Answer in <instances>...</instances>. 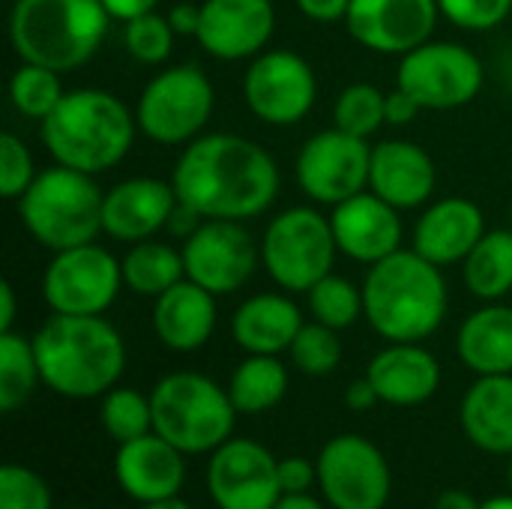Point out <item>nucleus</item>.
Listing matches in <instances>:
<instances>
[{"instance_id":"34","label":"nucleus","mask_w":512,"mask_h":509,"mask_svg":"<svg viewBox=\"0 0 512 509\" xmlns=\"http://www.w3.org/2000/svg\"><path fill=\"white\" fill-rule=\"evenodd\" d=\"M66 96V87L60 81V72L39 66V63H18V69L9 78V102L12 108L27 117L42 123Z\"/></svg>"},{"instance_id":"20","label":"nucleus","mask_w":512,"mask_h":509,"mask_svg":"<svg viewBox=\"0 0 512 509\" xmlns=\"http://www.w3.org/2000/svg\"><path fill=\"white\" fill-rule=\"evenodd\" d=\"M171 180L162 177H126L105 192L102 234L117 243H141L168 228L177 207Z\"/></svg>"},{"instance_id":"5","label":"nucleus","mask_w":512,"mask_h":509,"mask_svg":"<svg viewBox=\"0 0 512 509\" xmlns=\"http://www.w3.org/2000/svg\"><path fill=\"white\" fill-rule=\"evenodd\" d=\"M111 21L102 0H15L9 45L18 60L66 75L99 54Z\"/></svg>"},{"instance_id":"25","label":"nucleus","mask_w":512,"mask_h":509,"mask_svg":"<svg viewBox=\"0 0 512 509\" xmlns=\"http://www.w3.org/2000/svg\"><path fill=\"white\" fill-rule=\"evenodd\" d=\"M216 300H219L216 294L195 285L192 279L177 282L174 288H168L162 297L153 300L150 321L156 339L177 354H192L204 348L216 333V321H219Z\"/></svg>"},{"instance_id":"53","label":"nucleus","mask_w":512,"mask_h":509,"mask_svg":"<svg viewBox=\"0 0 512 509\" xmlns=\"http://www.w3.org/2000/svg\"><path fill=\"white\" fill-rule=\"evenodd\" d=\"M480 509H512V495H501V498H489L483 501Z\"/></svg>"},{"instance_id":"55","label":"nucleus","mask_w":512,"mask_h":509,"mask_svg":"<svg viewBox=\"0 0 512 509\" xmlns=\"http://www.w3.org/2000/svg\"><path fill=\"white\" fill-rule=\"evenodd\" d=\"M510 228H512V204H510Z\"/></svg>"},{"instance_id":"46","label":"nucleus","mask_w":512,"mask_h":509,"mask_svg":"<svg viewBox=\"0 0 512 509\" xmlns=\"http://www.w3.org/2000/svg\"><path fill=\"white\" fill-rule=\"evenodd\" d=\"M378 402H381V396H378V390H375V384H372L369 378H357V381H351L348 390H345V405H348L351 411H357V414L372 411Z\"/></svg>"},{"instance_id":"33","label":"nucleus","mask_w":512,"mask_h":509,"mask_svg":"<svg viewBox=\"0 0 512 509\" xmlns=\"http://www.w3.org/2000/svg\"><path fill=\"white\" fill-rule=\"evenodd\" d=\"M306 306L312 321L342 333L363 318V288L333 270L306 291Z\"/></svg>"},{"instance_id":"17","label":"nucleus","mask_w":512,"mask_h":509,"mask_svg":"<svg viewBox=\"0 0 512 509\" xmlns=\"http://www.w3.org/2000/svg\"><path fill=\"white\" fill-rule=\"evenodd\" d=\"M438 21V0H351L345 30L366 51L402 57L429 42Z\"/></svg>"},{"instance_id":"28","label":"nucleus","mask_w":512,"mask_h":509,"mask_svg":"<svg viewBox=\"0 0 512 509\" xmlns=\"http://www.w3.org/2000/svg\"><path fill=\"white\" fill-rule=\"evenodd\" d=\"M456 351L474 375H512V306L498 300L471 312L459 327Z\"/></svg>"},{"instance_id":"10","label":"nucleus","mask_w":512,"mask_h":509,"mask_svg":"<svg viewBox=\"0 0 512 509\" xmlns=\"http://www.w3.org/2000/svg\"><path fill=\"white\" fill-rule=\"evenodd\" d=\"M486 84V66L462 42L429 39L399 57L396 87L420 102L423 111H456L471 105Z\"/></svg>"},{"instance_id":"31","label":"nucleus","mask_w":512,"mask_h":509,"mask_svg":"<svg viewBox=\"0 0 512 509\" xmlns=\"http://www.w3.org/2000/svg\"><path fill=\"white\" fill-rule=\"evenodd\" d=\"M288 393V369L273 354H246V360L231 372L228 396L237 414L273 411Z\"/></svg>"},{"instance_id":"16","label":"nucleus","mask_w":512,"mask_h":509,"mask_svg":"<svg viewBox=\"0 0 512 509\" xmlns=\"http://www.w3.org/2000/svg\"><path fill=\"white\" fill-rule=\"evenodd\" d=\"M207 492L219 509H273L282 498L279 459L252 438H228L210 453Z\"/></svg>"},{"instance_id":"39","label":"nucleus","mask_w":512,"mask_h":509,"mask_svg":"<svg viewBox=\"0 0 512 509\" xmlns=\"http://www.w3.org/2000/svg\"><path fill=\"white\" fill-rule=\"evenodd\" d=\"M39 168L33 162L30 147L15 135V132H3L0 135V195L6 201H18L27 186L36 180Z\"/></svg>"},{"instance_id":"35","label":"nucleus","mask_w":512,"mask_h":509,"mask_svg":"<svg viewBox=\"0 0 512 509\" xmlns=\"http://www.w3.org/2000/svg\"><path fill=\"white\" fill-rule=\"evenodd\" d=\"M387 123V93L369 81L348 84L333 102V126L357 138L375 135Z\"/></svg>"},{"instance_id":"40","label":"nucleus","mask_w":512,"mask_h":509,"mask_svg":"<svg viewBox=\"0 0 512 509\" xmlns=\"http://www.w3.org/2000/svg\"><path fill=\"white\" fill-rule=\"evenodd\" d=\"M0 509H51V489L36 471L9 462L0 468Z\"/></svg>"},{"instance_id":"13","label":"nucleus","mask_w":512,"mask_h":509,"mask_svg":"<svg viewBox=\"0 0 512 509\" xmlns=\"http://www.w3.org/2000/svg\"><path fill=\"white\" fill-rule=\"evenodd\" d=\"M369 165V138H357L333 126L303 141L294 162V177L312 204L336 207L369 189Z\"/></svg>"},{"instance_id":"24","label":"nucleus","mask_w":512,"mask_h":509,"mask_svg":"<svg viewBox=\"0 0 512 509\" xmlns=\"http://www.w3.org/2000/svg\"><path fill=\"white\" fill-rule=\"evenodd\" d=\"M384 405L417 408L426 405L441 387V363L423 342H387L366 369Z\"/></svg>"},{"instance_id":"29","label":"nucleus","mask_w":512,"mask_h":509,"mask_svg":"<svg viewBox=\"0 0 512 509\" xmlns=\"http://www.w3.org/2000/svg\"><path fill=\"white\" fill-rule=\"evenodd\" d=\"M120 267H123V288L132 291L135 297H150V300L162 297L168 288L186 279L183 249L156 237L132 243L120 258Z\"/></svg>"},{"instance_id":"26","label":"nucleus","mask_w":512,"mask_h":509,"mask_svg":"<svg viewBox=\"0 0 512 509\" xmlns=\"http://www.w3.org/2000/svg\"><path fill=\"white\" fill-rule=\"evenodd\" d=\"M303 312L288 291L246 297L231 315V339L246 354H285L303 327Z\"/></svg>"},{"instance_id":"50","label":"nucleus","mask_w":512,"mask_h":509,"mask_svg":"<svg viewBox=\"0 0 512 509\" xmlns=\"http://www.w3.org/2000/svg\"><path fill=\"white\" fill-rule=\"evenodd\" d=\"M435 509H480V504H477V498H474L471 492H465V489H447V492L438 495Z\"/></svg>"},{"instance_id":"15","label":"nucleus","mask_w":512,"mask_h":509,"mask_svg":"<svg viewBox=\"0 0 512 509\" xmlns=\"http://www.w3.org/2000/svg\"><path fill=\"white\" fill-rule=\"evenodd\" d=\"M318 486L333 509H384L390 501V465L360 435H339L318 456Z\"/></svg>"},{"instance_id":"27","label":"nucleus","mask_w":512,"mask_h":509,"mask_svg":"<svg viewBox=\"0 0 512 509\" xmlns=\"http://www.w3.org/2000/svg\"><path fill=\"white\" fill-rule=\"evenodd\" d=\"M462 429L489 456H512V375H477L462 399Z\"/></svg>"},{"instance_id":"43","label":"nucleus","mask_w":512,"mask_h":509,"mask_svg":"<svg viewBox=\"0 0 512 509\" xmlns=\"http://www.w3.org/2000/svg\"><path fill=\"white\" fill-rule=\"evenodd\" d=\"M165 15H168V24L174 27V33L180 39H195L198 36V27H201V3L180 0Z\"/></svg>"},{"instance_id":"23","label":"nucleus","mask_w":512,"mask_h":509,"mask_svg":"<svg viewBox=\"0 0 512 509\" xmlns=\"http://www.w3.org/2000/svg\"><path fill=\"white\" fill-rule=\"evenodd\" d=\"M183 456L186 453H180L162 435L147 432L135 441L117 444L114 477H117L120 489L138 504L177 498L183 489V480H186Z\"/></svg>"},{"instance_id":"52","label":"nucleus","mask_w":512,"mask_h":509,"mask_svg":"<svg viewBox=\"0 0 512 509\" xmlns=\"http://www.w3.org/2000/svg\"><path fill=\"white\" fill-rule=\"evenodd\" d=\"M138 509H192L180 498H165V501H153V504H141Z\"/></svg>"},{"instance_id":"6","label":"nucleus","mask_w":512,"mask_h":509,"mask_svg":"<svg viewBox=\"0 0 512 509\" xmlns=\"http://www.w3.org/2000/svg\"><path fill=\"white\" fill-rule=\"evenodd\" d=\"M102 201L105 192L93 174L54 162L39 168L36 180L15 201V207L24 231L42 249L60 252L96 243L102 234Z\"/></svg>"},{"instance_id":"7","label":"nucleus","mask_w":512,"mask_h":509,"mask_svg":"<svg viewBox=\"0 0 512 509\" xmlns=\"http://www.w3.org/2000/svg\"><path fill=\"white\" fill-rule=\"evenodd\" d=\"M153 432L186 456H204L222 447L237 420L228 387L201 372H171L150 393Z\"/></svg>"},{"instance_id":"22","label":"nucleus","mask_w":512,"mask_h":509,"mask_svg":"<svg viewBox=\"0 0 512 509\" xmlns=\"http://www.w3.org/2000/svg\"><path fill=\"white\" fill-rule=\"evenodd\" d=\"M438 186V165L426 147L408 138L372 144L369 189L396 210L426 207Z\"/></svg>"},{"instance_id":"3","label":"nucleus","mask_w":512,"mask_h":509,"mask_svg":"<svg viewBox=\"0 0 512 509\" xmlns=\"http://www.w3.org/2000/svg\"><path fill=\"white\" fill-rule=\"evenodd\" d=\"M363 318L384 342H426L450 309L444 267L414 249L372 264L363 279Z\"/></svg>"},{"instance_id":"1","label":"nucleus","mask_w":512,"mask_h":509,"mask_svg":"<svg viewBox=\"0 0 512 509\" xmlns=\"http://www.w3.org/2000/svg\"><path fill=\"white\" fill-rule=\"evenodd\" d=\"M171 186L201 219L249 222L273 207L282 174L258 141L234 132H204L180 150Z\"/></svg>"},{"instance_id":"11","label":"nucleus","mask_w":512,"mask_h":509,"mask_svg":"<svg viewBox=\"0 0 512 509\" xmlns=\"http://www.w3.org/2000/svg\"><path fill=\"white\" fill-rule=\"evenodd\" d=\"M123 288V267L99 243L51 252L42 270V300L57 315H105Z\"/></svg>"},{"instance_id":"32","label":"nucleus","mask_w":512,"mask_h":509,"mask_svg":"<svg viewBox=\"0 0 512 509\" xmlns=\"http://www.w3.org/2000/svg\"><path fill=\"white\" fill-rule=\"evenodd\" d=\"M42 384L33 339L9 330L0 333V411L12 414L24 408L33 390Z\"/></svg>"},{"instance_id":"54","label":"nucleus","mask_w":512,"mask_h":509,"mask_svg":"<svg viewBox=\"0 0 512 509\" xmlns=\"http://www.w3.org/2000/svg\"><path fill=\"white\" fill-rule=\"evenodd\" d=\"M507 483H510V495H512V456H510V471H507Z\"/></svg>"},{"instance_id":"48","label":"nucleus","mask_w":512,"mask_h":509,"mask_svg":"<svg viewBox=\"0 0 512 509\" xmlns=\"http://www.w3.org/2000/svg\"><path fill=\"white\" fill-rule=\"evenodd\" d=\"M162 0H102V6L108 9V15L114 21H129V18H138L144 12H153L159 9Z\"/></svg>"},{"instance_id":"12","label":"nucleus","mask_w":512,"mask_h":509,"mask_svg":"<svg viewBox=\"0 0 512 509\" xmlns=\"http://www.w3.org/2000/svg\"><path fill=\"white\" fill-rule=\"evenodd\" d=\"M243 99L252 117L273 129L297 126L318 99V75L312 63L288 48H267L249 60L243 75Z\"/></svg>"},{"instance_id":"14","label":"nucleus","mask_w":512,"mask_h":509,"mask_svg":"<svg viewBox=\"0 0 512 509\" xmlns=\"http://www.w3.org/2000/svg\"><path fill=\"white\" fill-rule=\"evenodd\" d=\"M186 279L216 297L240 291L261 267V243L249 234L246 222L204 219L183 243Z\"/></svg>"},{"instance_id":"41","label":"nucleus","mask_w":512,"mask_h":509,"mask_svg":"<svg viewBox=\"0 0 512 509\" xmlns=\"http://www.w3.org/2000/svg\"><path fill=\"white\" fill-rule=\"evenodd\" d=\"M441 18L468 33H489L512 12V0H438Z\"/></svg>"},{"instance_id":"19","label":"nucleus","mask_w":512,"mask_h":509,"mask_svg":"<svg viewBox=\"0 0 512 509\" xmlns=\"http://www.w3.org/2000/svg\"><path fill=\"white\" fill-rule=\"evenodd\" d=\"M330 225H333L339 255L366 267L405 249L402 246L405 243L402 210L378 198L372 189L330 207Z\"/></svg>"},{"instance_id":"18","label":"nucleus","mask_w":512,"mask_h":509,"mask_svg":"<svg viewBox=\"0 0 512 509\" xmlns=\"http://www.w3.org/2000/svg\"><path fill=\"white\" fill-rule=\"evenodd\" d=\"M273 33V0H201V27L195 42L213 60H252L267 51Z\"/></svg>"},{"instance_id":"44","label":"nucleus","mask_w":512,"mask_h":509,"mask_svg":"<svg viewBox=\"0 0 512 509\" xmlns=\"http://www.w3.org/2000/svg\"><path fill=\"white\" fill-rule=\"evenodd\" d=\"M423 114L420 102L414 96H408L402 87H393L387 93V126H408Z\"/></svg>"},{"instance_id":"21","label":"nucleus","mask_w":512,"mask_h":509,"mask_svg":"<svg viewBox=\"0 0 512 509\" xmlns=\"http://www.w3.org/2000/svg\"><path fill=\"white\" fill-rule=\"evenodd\" d=\"M486 231V213L480 204L462 195H450L423 207L411 231V249L438 267H453L471 255Z\"/></svg>"},{"instance_id":"45","label":"nucleus","mask_w":512,"mask_h":509,"mask_svg":"<svg viewBox=\"0 0 512 509\" xmlns=\"http://www.w3.org/2000/svg\"><path fill=\"white\" fill-rule=\"evenodd\" d=\"M294 3H297V9H300L309 21H318V24L345 21L348 6H351V0H294Z\"/></svg>"},{"instance_id":"38","label":"nucleus","mask_w":512,"mask_h":509,"mask_svg":"<svg viewBox=\"0 0 512 509\" xmlns=\"http://www.w3.org/2000/svg\"><path fill=\"white\" fill-rule=\"evenodd\" d=\"M291 363L309 378H327L342 363V339L339 330L324 327L318 321H306L297 339L288 348Z\"/></svg>"},{"instance_id":"8","label":"nucleus","mask_w":512,"mask_h":509,"mask_svg":"<svg viewBox=\"0 0 512 509\" xmlns=\"http://www.w3.org/2000/svg\"><path fill=\"white\" fill-rule=\"evenodd\" d=\"M216 111V87L195 63L162 66L138 93V132L162 147H186L201 138Z\"/></svg>"},{"instance_id":"2","label":"nucleus","mask_w":512,"mask_h":509,"mask_svg":"<svg viewBox=\"0 0 512 509\" xmlns=\"http://www.w3.org/2000/svg\"><path fill=\"white\" fill-rule=\"evenodd\" d=\"M42 384L63 399H96L120 384L126 342L105 315H57L30 336Z\"/></svg>"},{"instance_id":"4","label":"nucleus","mask_w":512,"mask_h":509,"mask_svg":"<svg viewBox=\"0 0 512 509\" xmlns=\"http://www.w3.org/2000/svg\"><path fill=\"white\" fill-rule=\"evenodd\" d=\"M135 135V108L99 87L66 90L60 105L39 123L51 159L93 177L117 168L129 156Z\"/></svg>"},{"instance_id":"37","label":"nucleus","mask_w":512,"mask_h":509,"mask_svg":"<svg viewBox=\"0 0 512 509\" xmlns=\"http://www.w3.org/2000/svg\"><path fill=\"white\" fill-rule=\"evenodd\" d=\"M180 36L168 24V15L153 9L138 18L123 21V48L135 63L144 66H165L174 54V42Z\"/></svg>"},{"instance_id":"49","label":"nucleus","mask_w":512,"mask_h":509,"mask_svg":"<svg viewBox=\"0 0 512 509\" xmlns=\"http://www.w3.org/2000/svg\"><path fill=\"white\" fill-rule=\"evenodd\" d=\"M15 315H18V300L12 282H0V333L15 330Z\"/></svg>"},{"instance_id":"36","label":"nucleus","mask_w":512,"mask_h":509,"mask_svg":"<svg viewBox=\"0 0 512 509\" xmlns=\"http://www.w3.org/2000/svg\"><path fill=\"white\" fill-rule=\"evenodd\" d=\"M102 426L111 441L126 444L147 432H153V405L150 396L132 387H114L102 396Z\"/></svg>"},{"instance_id":"47","label":"nucleus","mask_w":512,"mask_h":509,"mask_svg":"<svg viewBox=\"0 0 512 509\" xmlns=\"http://www.w3.org/2000/svg\"><path fill=\"white\" fill-rule=\"evenodd\" d=\"M201 222H204V219H201L189 204L177 201V207H174V213H171V219H168V228H165V231H168L174 240H180V243H183V240H186L198 225H201Z\"/></svg>"},{"instance_id":"9","label":"nucleus","mask_w":512,"mask_h":509,"mask_svg":"<svg viewBox=\"0 0 512 509\" xmlns=\"http://www.w3.org/2000/svg\"><path fill=\"white\" fill-rule=\"evenodd\" d=\"M336 237L330 216L312 204H297L276 213L261 237V267L276 288L306 294L336 267Z\"/></svg>"},{"instance_id":"51","label":"nucleus","mask_w":512,"mask_h":509,"mask_svg":"<svg viewBox=\"0 0 512 509\" xmlns=\"http://www.w3.org/2000/svg\"><path fill=\"white\" fill-rule=\"evenodd\" d=\"M273 509H324L321 507V501H315L309 492L306 495H282L279 498V504Z\"/></svg>"},{"instance_id":"42","label":"nucleus","mask_w":512,"mask_h":509,"mask_svg":"<svg viewBox=\"0 0 512 509\" xmlns=\"http://www.w3.org/2000/svg\"><path fill=\"white\" fill-rule=\"evenodd\" d=\"M315 483H318V465H312L309 459H300V456L279 459L282 495H306Z\"/></svg>"},{"instance_id":"30","label":"nucleus","mask_w":512,"mask_h":509,"mask_svg":"<svg viewBox=\"0 0 512 509\" xmlns=\"http://www.w3.org/2000/svg\"><path fill=\"white\" fill-rule=\"evenodd\" d=\"M462 282L471 297L498 303L512 294V228L486 231L462 261Z\"/></svg>"}]
</instances>
